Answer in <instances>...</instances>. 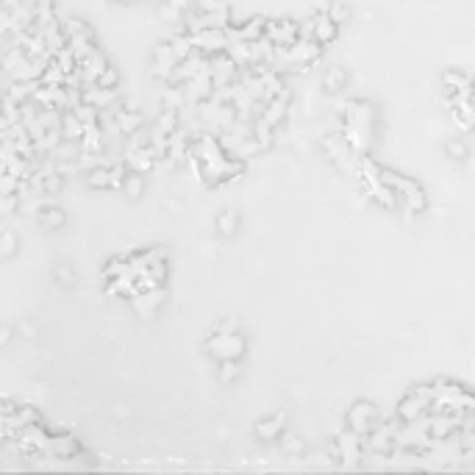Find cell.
<instances>
[{"label":"cell","mask_w":475,"mask_h":475,"mask_svg":"<svg viewBox=\"0 0 475 475\" xmlns=\"http://www.w3.org/2000/svg\"><path fill=\"white\" fill-rule=\"evenodd\" d=\"M345 87H348V70L339 67V64L328 67L325 75H322V89H325L328 95H339Z\"/></svg>","instance_id":"obj_20"},{"label":"cell","mask_w":475,"mask_h":475,"mask_svg":"<svg viewBox=\"0 0 475 475\" xmlns=\"http://www.w3.org/2000/svg\"><path fill=\"white\" fill-rule=\"evenodd\" d=\"M209 70H212V78H214V89L231 87V84H236V78H239V67H236V62H234L228 53L209 56Z\"/></svg>","instance_id":"obj_10"},{"label":"cell","mask_w":475,"mask_h":475,"mask_svg":"<svg viewBox=\"0 0 475 475\" xmlns=\"http://www.w3.org/2000/svg\"><path fill=\"white\" fill-rule=\"evenodd\" d=\"M206 350H209L214 359H220V361H225V359L239 361V359L245 356L248 345H245V339H242L239 334H234V331H217V334L206 342Z\"/></svg>","instance_id":"obj_7"},{"label":"cell","mask_w":475,"mask_h":475,"mask_svg":"<svg viewBox=\"0 0 475 475\" xmlns=\"http://www.w3.org/2000/svg\"><path fill=\"white\" fill-rule=\"evenodd\" d=\"M17 192H20V178L11 173H3L0 175V195H17Z\"/></svg>","instance_id":"obj_38"},{"label":"cell","mask_w":475,"mask_h":475,"mask_svg":"<svg viewBox=\"0 0 475 475\" xmlns=\"http://www.w3.org/2000/svg\"><path fill=\"white\" fill-rule=\"evenodd\" d=\"M95 84L97 87H103V89H117V84H120V72H117L114 67H106V70L97 75Z\"/></svg>","instance_id":"obj_35"},{"label":"cell","mask_w":475,"mask_h":475,"mask_svg":"<svg viewBox=\"0 0 475 475\" xmlns=\"http://www.w3.org/2000/svg\"><path fill=\"white\" fill-rule=\"evenodd\" d=\"M158 14H161V20H164V23H181V26H184V14H187V11H181L178 6H173V3H167V0H164Z\"/></svg>","instance_id":"obj_34"},{"label":"cell","mask_w":475,"mask_h":475,"mask_svg":"<svg viewBox=\"0 0 475 475\" xmlns=\"http://www.w3.org/2000/svg\"><path fill=\"white\" fill-rule=\"evenodd\" d=\"M356 178H359V184H361L364 195L373 197L381 209H386V212H395V209H398L400 200H398L395 192L383 184V178H381V164L376 161V158H370V153H367V156H359Z\"/></svg>","instance_id":"obj_3"},{"label":"cell","mask_w":475,"mask_h":475,"mask_svg":"<svg viewBox=\"0 0 475 475\" xmlns=\"http://www.w3.org/2000/svg\"><path fill=\"white\" fill-rule=\"evenodd\" d=\"M111 114H114L117 128H120V133H123V136H131L133 131H139V128L145 126V117H142L136 109H126V106H120V109H111Z\"/></svg>","instance_id":"obj_17"},{"label":"cell","mask_w":475,"mask_h":475,"mask_svg":"<svg viewBox=\"0 0 475 475\" xmlns=\"http://www.w3.org/2000/svg\"><path fill=\"white\" fill-rule=\"evenodd\" d=\"M281 447H284L286 453H292V456H295V453H303L306 442H303L300 437H295L292 431H284V434H281Z\"/></svg>","instance_id":"obj_36"},{"label":"cell","mask_w":475,"mask_h":475,"mask_svg":"<svg viewBox=\"0 0 475 475\" xmlns=\"http://www.w3.org/2000/svg\"><path fill=\"white\" fill-rule=\"evenodd\" d=\"M312 26H315V42H320L322 48H328V45L337 42L339 26L328 17V11H317V14H312Z\"/></svg>","instance_id":"obj_15"},{"label":"cell","mask_w":475,"mask_h":475,"mask_svg":"<svg viewBox=\"0 0 475 475\" xmlns=\"http://www.w3.org/2000/svg\"><path fill=\"white\" fill-rule=\"evenodd\" d=\"M106 67H109V56H106L103 50H97V48L84 59V62H78V70H81V75H84L87 84H95L97 75H100Z\"/></svg>","instance_id":"obj_16"},{"label":"cell","mask_w":475,"mask_h":475,"mask_svg":"<svg viewBox=\"0 0 475 475\" xmlns=\"http://www.w3.org/2000/svg\"><path fill=\"white\" fill-rule=\"evenodd\" d=\"M381 178H383V184H386L389 190L398 195V200L403 203V214H406V217L422 214V212L428 209V195H425V190H422L414 178L398 173V170H389V167H381Z\"/></svg>","instance_id":"obj_2"},{"label":"cell","mask_w":475,"mask_h":475,"mask_svg":"<svg viewBox=\"0 0 475 475\" xmlns=\"http://www.w3.org/2000/svg\"><path fill=\"white\" fill-rule=\"evenodd\" d=\"M148 3H161V0H148Z\"/></svg>","instance_id":"obj_46"},{"label":"cell","mask_w":475,"mask_h":475,"mask_svg":"<svg viewBox=\"0 0 475 475\" xmlns=\"http://www.w3.org/2000/svg\"><path fill=\"white\" fill-rule=\"evenodd\" d=\"M11 339V328H0V345H9Z\"/></svg>","instance_id":"obj_42"},{"label":"cell","mask_w":475,"mask_h":475,"mask_svg":"<svg viewBox=\"0 0 475 475\" xmlns=\"http://www.w3.org/2000/svg\"><path fill=\"white\" fill-rule=\"evenodd\" d=\"M192 36V45L197 53L203 56H217V53H225L231 39H228V31L225 28H206V31H197L190 33Z\"/></svg>","instance_id":"obj_9"},{"label":"cell","mask_w":475,"mask_h":475,"mask_svg":"<svg viewBox=\"0 0 475 475\" xmlns=\"http://www.w3.org/2000/svg\"><path fill=\"white\" fill-rule=\"evenodd\" d=\"M320 145L322 151L328 153V158L342 170V173H353L356 175V167H359V153L350 148V142L337 131V133H325L320 136Z\"/></svg>","instance_id":"obj_5"},{"label":"cell","mask_w":475,"mask_h":475,"mask_svg":"<svg viewBox=\"0 0 475 475\" xmlns=\"http://www.w3.org/2000/svg\"><path fill=\"white\" fill-rule=\"evenodd\" d=\"M17 3H20V0H3V6H9V9H14Z\"/></svg>","instance_id":"obj_43"},{"label":"cell","mask_w":475,"mask_h":475,"mask_svg":"<svg viewBox=\"0 0 475 475\" xmlns=\"http://www.w3.org/2000/svg\"><path fill=\"white\" fill-rule=\"evenodd\" d=\"M378 131V111L367 100H345L342 117H339V133L350 142V148L359 156H367L373 148Z\"/></svg>","instance_id":"obj_1"},{"label":"cell","mask_w":475,"mask_h":475,"mask_svg":"<svg viewBox=\"0 0 475 475\" xmlns=\"http://www.w3.org/2000/svg\"><path fill=\"white\" fill-rule=\"evenodd\" d=\"M253 139L258 142V148H261V151H273V148H275V128L270 126V123H264L261 117H256L253 120Z\"/></svg>","instance_id":"obj_22"},{"label":"cell","mask_w":475,"mask_h":475,"mask_svg":"<svg viewBox=\"0 0 475 475\" xmlns=\"http://www.w3.org/2000/svg\"><path fill=\"white\" fill-rule=\"evenodd\" d=\"M36 220L42 222L45 228H59V225H64V212L53 209V206H42V212L36 214Z\"/></svg>","instance_id":"obj_30"},{"label":"cell","mask_w":475,"mask_h":475,"mask_svg":"<svg viewBox=\"0 0 475 475\" xmlns=\"http://www.w3.org/2000/svg\"><path fill=\"white\" fill-rule=\"evenodd\" d=\"M62 28H64V33H67V39H70V36H75V33H84L87 28H89V26H87L81 17H70Z\"/></svg>","instance_id":"obj_41"},{"label":"cell","mask_w":475,"mask_h":475,"mask_svg":"<svg viewBox=\"0 0 475 475\" xmlns=\"http://www.w3.org/2000/svg\"><path fill=\"white\" fill-rule=\"evenodd\" d=\"M328 17H331L337 26H345V23H350L353 11H350L348 3H342V0H331V3H328Z\"/></svg>","instance_id":"obj_27"},{"label":"cell","mask_w":475,"mask_h":475,"mask_svg":"<svg viewBox=\"0 0 475 475\" xmlns=\"http://www.w3.org/2000/svg\"><path fill=\"white\" fill-rule=\"evenodd\" d=\"M437 398V389H434V383H420V386H412L406 395H403V400L398 403V412L395 417L400 420V422H417V420H422L425 414L431 412V400Z\"/></svg>","instance_id":"obj_4"},{"label":"cell","mask_w":475,"mask_h":475,"mask_svg":"<svg viewBox=\"0 0 475 475\" xmlns=\"http://www.w3.org/2000/svg\"><path fill=\"white\" fill-rule=\"evenodd\" d=\"M345 425H348L350 431H356L359 437L373 434L381 425L378 406L370 403V400H356V403H350V409L345 412Z\"/></svg>","instance_id":"obj_6"},{"label":"cell","mask_w":475,"mask_h":475,"mask_svg":"<svg viewBox=\"0 0 475 475\" xmlns=\"http://www.w3.org/2000/svg\"><path fill=\"white\" fill-rule=\"evenodd\" d=\"M214 95V78H212V70H203V72H197L195 78H192L190 84L184 87V97H187V106H197V103H203V100H209V97Z\"/></svg>","instance_id":"obj_11"},{"label":"cell","mask_w":475,"mask_h":475,"mask_svg":"<svg viewBox=\"0 0 475 475\" xmlns=\"http://www.w3.org/2000/svg\"><path fill=\"white\" fill-rule=\"evenodd\" d=\"M442 87L444 92H464V89H473V78L462 70H444L442 72Z\"/></svg>","instance_id":"obj_21"},{"label":"cell","mask_w":475,"mask_h":475,"mask_svg":"<svg viewBox=\"0 0 475 475\" xmlns=\"http://www.w3.org/2000/svg\"><path fill=\"white\" fill-rule=\"evenodd\" d=\"M120 3H136V0H120Z\"/></svg>","instance_id":"obj_45"},{"label":"cell","mask_w":475,"mask_h":475,"mask_svg":"<svg viewBox=\"0 0 475 475\" xmlns=\"http://www.w3.org/2000/svg\"><path fill=\"white\" fill-rule=\"evenodd\" d=\"M114 100H117V89H103L97 84H87L84 87V103H92L100 111H106Z\"/></svg>","instance_id":"obj_19"},{"label":"cell","mask_w":475,"mask_h":475,"mask_svg":"<svg viewBox=\"0 0 475 475\" xmlns=\"http://www.w3.org/2000/svg\"><path fill=\"white\" fill-rule=\"evenodd\" d=\"M178 114H181V111H175V109H164V111L158 114V120H156V126H153V131H158V133H167V136H170L175 128L181 126Z\"/></svg>","instance_id":"obj_26"},{"label":"cell","mask_w":475,"mask_h":475,"mask_svg":"<svg viewBox=\"0 0 475 475\" xmlns=\"http://www.w3.org/2000/svg\"><path fill=\"white\" fill-rule=\"evenodd\" d=\"M175 53H173V48H170V42H158L153 45V64H151V75L158 78V81H170V75H173V70H175Z\"/></svg>","instance_id":"obj_12"},{"label":"cell","mask_w":475,"mask_h":475,"mask_svg":"<svg viewBox=\"0 0 475 475\" xmlns=\"http://www.w3.org/2000/svg\"><path fill=\"white\" fill-rule=\"evenodd\" d=\"M289 103H292V95H289V89H284L281 95L270 97V100L261 106V114H258V117H261L264 123H270L273 128L284 126L286 114H289Z\"/></svg>","instance_id":"obj_13"},{"label":"cell","mask_w":475,"mask_h":475,"mask_svg":"<svg viewBox=\"0 0 475 475\" xmlns=\"http://www.w3.org/2000/svg\"><path fill=\"white\" fill-rule=\"evenodd\" d=\"M170 48H173V53H175V59L178 62H184V59H190L192 53H195V45H192V36L187 31H178V33H173L170 39Z\"/></svg>","instance_id":"obj_23"},{"label":"cell","mask_w":475,"mask_h":475,"mask_svg":"<svg viewBox=\"0 0 475 475\" xmlns=\"http://www.w3.org/2000/svg\"><path fill=\"white\" fill-rule=\"evenodd\" d=\"M444 153L453 158V161H464V158H470V148L462 139H447L444 142Z\"/></svg>","instance_id":"obj_31"},{"label":"cell","mask_w":475,"mask_h":475,"mask_svg":"<svg viewBox=\"0 0 475 475\" xmlns=\"http://www.w3.org/2000/svg\"><path fill=\"white\" fill-rule=\"evenodd\" d=\"M123 190H126L128 197H142V192H145V175L142 173H128L126 181H123Z\"/></svg>","instance_id":"obj_29"},{"label":"cell","mask_w":475,"mask_h":475,"mask_svg":"<svg viewBox=\"0 0 475 475\" xmlns=\"http://www.w3.org/2000/svg\"><path fill=\"white\" fill-rule=\"evenodd\" d=\"M286 417L284 414H275V417H267V420H261L258 425H256V437L261 439V442H275V439H281V434H284Z\"/></svg>","instance_id":"obj_18"},{"label":"cell","mask_w":475,"mask_h":475,"mask_svg":"<svg viewBox=\"0 0 475 475\" xmlns=\"http://www.w3.org/2000/svg\"><path fill=\"white\" fill-rule=\"evenodd\" d=\"M87 187L89 190H111V173L109 167H95L87 173Z\"/></svg>","instance_id":"obj_25"},{"label":"cell","mask_w":475,"mask_h":475,"mask_svg":"<svg viewBox=\"0 0 475 475\" xmlns=\"http://www.w3.org/2000/svg\"><path fill=\"white\" fill-rule=\"evenodd\" d=\"M62 136L64 139H81L84 123L75 117V111H62Z\"/></svg>","instance_id":"obj_24"},{"label":"cell","mask_w":475,"mask_h":475,"mask_svg":"<svg viewBox=\"0 0 475 475\" xmlns=\"http://www.w3.org/2000/svg\"><path fill=\"white\" fill-rule=\"evenodd\" d=\"M161 300H164V289L156 286V289H142V292H136L133 300H131V306H133V312L139 317H153L158 312V306H161Z\"/></svg>","instance_id":"obj_14"},{"label":"cell","mask_w":475,"mask_h":475,"mask_svg":"<svg viewBox=\"0 0 475 475\" xmlns=\"http://www.w3.org/2000/svg\"><path fill=\"white\" fill-rule=\"evenodd\" d=\"M53 59H56V64L62 67L64 75H67V72H75V70H78V59H75V53H72L70 48H64V50H59V53H56Z\"/></svg>","instance_id":"obj_33"},{"label":"cell","mask_w":475,"mask_h":475,"mask_svg":"<svg viewBox=\"0 0 475 475\" xmlns=\"http://www.w3.org/2000/svg\"><path fill=\"white\" fill-rule=\"evenodd\" d=\"M3 100H6V87L0 84V106H3Z\"/></svg>","instance_id":"obj_44"},{"label":"cell","mask_w":475,"mask_h":475,"mask_svg":"<svg viewBox=\"0 0 475 475\" xmlns=\"http://www.w3.org/2000/svg\"><path fill=\"white\" fill-rule=\"evenodd\" d=\"M17 245H20V242H17V236H14L11 231H3V234H0V253L3 256H11L17 251Z\"/></svg>","instance_id":"obj_39"},{"label":"cell","mask_w":475,"mask_h":475,"mask_svg":"<svg viewBox=\"0 0 475 475\" xmlns=\"http://www.w3.org/2000/svg\"><path fill=\"white\" fill-rule=\"evenodd\" d=\"M192 3H195L197 11H206V14H212V11H228L231 9L228 0H192Z\"/></svg>","instance_id":"obj_37"},{"label":"cell","mask_w":475,"mask_h":475,"mask_svg":"<svg viewBox=\"0 0 475 475\" xmlns=\"http://www.w3.org/2000/svg\"><path fill=\"white\" fill-rule=\"evenodd\" d=\"M236 376H239V361H234V359L220 361V381H234Z\"/></svg>","instance_id":"obj_40"},{"label":"cell","mask_w":475,"mask_h":475,"mask_svg":"<svg viewBox=\"0 0 475 475\" xmlns=\"http://www.w3.org/2000/svg\"><path fill=\"white\" fill-rule=\"evenodd\" d=\"M236 225H239L236 212H222L220 217H217V231H220L222 236H231V234H236Z\"/></svg>","instance_id":"obj_32"},{"label":"cell","mask_w":475,"mask_h":475,"mask_svg":"<svg viewBox=\"0 0 475 475\" xmlns=\"http://www.w3.org/2000/svg\"><path fill=\"white\" fill-rule=\"evenodd\" d=\"M264 39L273 42L275 48H289L300 39V23L289 20V17H278V20H267L264 26Z\"/></svg>","instance_id":"obj_8"},{"label":"cell","mask_w":475,"mask_h":475,"mask_svg":"<svg viewBox=\"0 0 475 475\" xmlns=\"http://www.w3.org/2000/svg\"><path fill=\"white\" fill-rule=\"evenodd\" d=\"M184 106H187L184 87H167V89H164V109H175V111H181Z\"/></svg>","instance_id":"obj_28"}]
</instances>
